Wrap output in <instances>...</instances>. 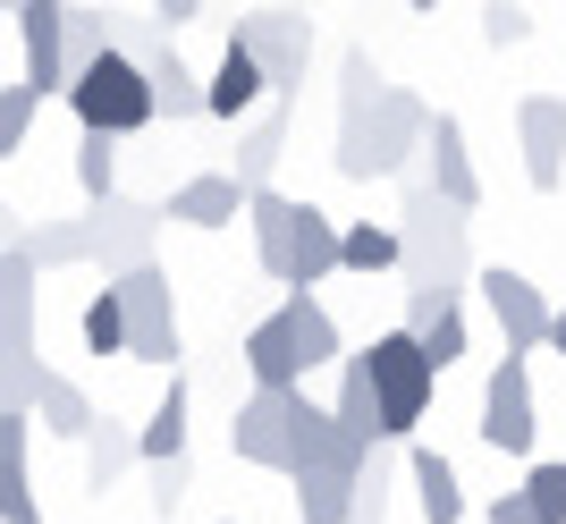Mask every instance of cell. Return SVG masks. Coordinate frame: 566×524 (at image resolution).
I'll use <instances>...</instances> for the list:
<instances>
[{
  "instance_id": "obj_1",
  "label": "cell",
  "mask_w": 566,
  "mask_h": 524,
  "mask_svg": "<svg viewBox=\"0 0 566 524\" xmlns=\"http://www.w3.org/2000/svg\"><path fill=\"white\" fill-rule=\"evenodd\" d=\"M237 356H245V381H254V389H305V373L347 364V356H338V322H331L322 296H287L280 313H262Z\"/></svg>"
},
{
  "instance_id": "obj_2",
  "label": "cell",
  "mask_w": 566,
  "mask_h": 524,
  "mask_svg": "<svg viewBox=\"0 0 566 524\" xmlns=\"http://www.w3.org/2000/svg\"><path fill=\"white\" fill-rule=\"evenodd\" d=\"M398 245H406V296H465L473 280V238H465V212L457 203H440L431 187L406 195L398 212Z\"/></svg>"
},
{
  "instance_id": "obj_3",
  "label": "cell",
  "mask_w": 566,
  "mask_h": 524,
  "mask_svg": "<svg viewBox=\"0 0 566 524\" xmlns=\"http://www.w3.org/2000/svg\"><path fill=\"white\" fill-rule=\"evenodd\" d=\"M423 144H431V111L406 94V85H389L373 111L338 119V178H355V187H373V178H406V161H415Z\"/></svg>"
},
{
  "instance_id": "obj_4",
  "label": "cell",
  "mask_w": 566,
  "mask_h": 524,
  "mask_svg": "<svg viewBox=\"0 0 566 524\" xmlns=\"http://www.w3.org/2000/svg\"><path fill=\"white\" fill-rule=\"evenodd\" d=\"M69 111H76L85 136H136V127L161 119V111H153V76H144V60H136V51H118V43L69 85Z\"/></svg>"
},
{
  "instance_id": "obj_5",
  "label": "cell",
  "mask_w": 566,
  "mask_h": 524,
  "mask_svg": "<svg viewBox=\"0 0 566 524\" xmlns=\"http://www.w3.org/2000/svg\"><path fill=\"white\" fill-rule=\"evenodd\" d=\"M364 356H373V389H380V440H406V431L431 415V389H440L423 338L415 331H380Z\"/></svg>"
},
{
  "instance_id": "obj_6",
  "label": "cell",
  "mask_w": 566,
  "mask_h": 524,
  "mask_svg": "<svg viewBox=\"0 0 566 524\" xmlns=\"http://www.w3.org/2000/svg\"><path fill=\"white\" fill-rule=\"evenodd\" d=\"M296 415H305V389H254L229 415V457L296 482Z\"/></svg>"
},
{
  "instance_id": "obj_7",
  "label": "cell",
  "mask_w": 566,
  "mask_h": 524,
  "mask_svg": "<svg viewBox=\"0 0 566 524\" xmlns=\"http://www.w3.org/2000/svg\"><path fill=\"white\" fill-rule=\"evenodd\" d=\"M237 43L254 51V69L271 76V102H287L313 60V18L305 9H237Z\"/></svg>"
},
{
  "instance_id": "obj_8",
  "label": "cell",
  "mask_w": 566,
  "mask_h": 524,
  "mask_svg": "<svg viewBox=\"0 0 566 524\" xmlns=\"http://www.w3.org/2000/svg\"><path fill=\"white\" fill-rule=\"evenodd\" d=\"M482 440L499 457H533V440H542V398H533V373L516 356H499L482 381Z\"/></svg>"
},
{
  "instance_id": "obj_9",
  "label": "cell",
  "mask_w": 566,
  "mask_h": 524,
  "mask_svg": "<svg viewBox=\"0 0 566 524\" xmlns=\"http://www.w3.org/2000/svg\"><path fill=\"white\" fill-rule=\"evenodd\" d=\"M118 305H127V356L136 364H178V296H169V271H136V280H111Z\"/></svg>"
},
{
  "instance_id": "obj_10",
  "label": "cell",
  "mask_w": 566,
  "mask_h": 524,
  "mask_svg": "<svg viewBox=\"0 0 566 524\" xmlns=\"http://www.w3.org/2000/svg\"><path fill=\"white\" fill-rule=\"evenodd\" d=\"M482 305H491V322H499V338H507V356H533V347H549V322H558V313L542 305V287L524 280V271H507V262H491V271H482Z\"/></svg>"
},
{
  "instance_id": "obj_11",
  "label": "cell",
  "mask_w": 566,
  "mask_h": 524,
  "mask_svg": "<svg viewBox=\"0 0 566 524\" xmlns=\"http://www.w3.org/2000/svg\"><path fill=\"white\" fill-rule=\"evenodd\" d=\"M18 51H25V85L34 94H69V9L60 0H25L18 9Z\"/></svg>"
},
{
  "instance_id": "obj_12",
  "label": "cell",
  "mask_w": 566,
  "mask_h": 524,
  "mask_svg": "<svg viewBox=\"0 0 566 524\" xmlns=\"http://www.w3.org/2000/svg\"><path fill=\"white\" fill-rule=\"evenodd\" d=\"M516 144H524V178L542 195L566 187V102L558 94H524L516 102Z\"/></svg>"
},
{
  "instance_id": "obj_13",
  "label": "cell",
  "mask_w": 566,
  "mask_h": 524,
  "mask_svg": "<svg viewBox=\"0 0 566 524\" xmlns=\"http://www.w3.org/2000/svg\"><path fill=\"white\" fill-rule=\"evenodd\" d=\"M102 271L111 280H136V271H153V229H161V203H136V195H118V203H102Z\"/></svg>"
},
{
  "instance_id": "obj_14",
  "label": "cell",
  "mask_w": 566,
  "mask_h": 524,
  "mask_svg": "<svg viewBox=\"0 0 566 524\" xmlns=\"http://www.w3.org/2000/svg\"><path fill=\"white\" fill-rule=\"evenodd\" d=\"M245 229H254V262H262V280H296V245H305V203L296 195H254V212H245Z\"/></svg>"
},
{
  "instance_id": "obj_15",
  "label": "cell",
  "mask_w": 566,
  "mask_h": 524,
  "mask_svg": "<svg viewBox=\"0 0 566 524\" xmlns=\"http://www.w3.org/2000/svg\"><path fill=\"white\" fill-rule=\"evenodd\" d=\"M423 187L440 195V203H457V212H473L482 203V178H473V153H465V119L457 111H431V144H423Z\"/></svg>"
},
{
  "instance_id": "obj_16",
  "label": "cell",
  "mask_w": 566,
  "mask_h": 524,
  "mask_svg": "<svg viewBox=\"0 0 566 524\" xmlns=\"http://www.w3.org/2000/svg\"><path fill=\"white\" fill-rule=\"evenodd\" d=\"M169 220H187V229H237V220L254 212V195L237 187V169H195L187 187L161 203Z\"/></svg>"
},
{
  "instance_id": "obj_17",
  "label": "cell",
  "mask_w": 566,
  "mask_h": 524,
  "mask_svg": "<svg viewBox=\"0 0 566 524\" xmlns=\"http://www.w3.org/2000/svg\"><path fill=\"white\" fill-rule=\"evenodd\" d=\"M203 94H212V119H229V127H245V119H262L271 111V76L254 69V51L229 34V51H220V69L203 76Z\"/></svg>"
},
{
  "instance_id": "obj_18",
  "label": "cell",
  "mask_w": 566,
  "mask_h": 524,
  "mask_svg": "<svg viewBox=\"0 0 566 524\" xmlns=\"http://www.w3.org/2000/svg\"><path fill=\"white\" fill-rule=\"evenodd\" d=\"M136 60H144V76H153V111H161V119H212V94H203V76H195L169 43L136 51Z\"/></svg>"
},
{
  "instance_id": "obj_19",
  "label": "cell",
  "mask_w": 566,
  "mask_h": 524,
  "mask_svg": "<svg viewBox=\"0 0 566 524\" xmlns=\"http://www.w3.org/2000/svg\"><path fill=\"white\" fill-rule=\"evenodd\" d=\"M398 331H415V338H423L431 373H449V364L473 347V331H465V305H449V296H406V322H398Z\"/></svg>"
},
{
  "instance_id": "obj_20",
  "label": "cell",
  "mask_w": 566,
  "mask_h": 524,
  "mask_svg": "<svg viewBox=\"0 0 566 524\" xmlns=\"http://www.w3.org/2000/svg\"><path fill=\"white\" fill-rule=\"evenodd\" d=\"M280 153H287V102H271L262 119L237 127V187H245V195H271V169H280Z\"/></svg>"
},
{
  "instance_id": "obj_21",
  "label": "cell",
  "mask_w": 566,
  "mask_h": 524,
  "mask_svg": "<svg viewBox=\"0 0 566 524\" xmlns=\"http://www.w3.org/2000/svg\"><path fill=\"white\" fill-rule=\"evenodd\" d=\"M406 482H415V507L423 524H465V482L440 449H406Z\"/></svg>"
},
{
  "instance_id": "obj_22",
  "label": "cell",
  "mask_w": 566,
  "mask_h": 524,
  "mask_svg": "<svg viewBox=\"0 0 566 524\" xmlns=\"http://www.w3.org/2000/svg\"><path fill=\"white\" fill-rule=\"evenodd\" d=\"M34 254H0V356L34 347Z\"/></svg>"
},
{
  "instance_id": "obj_23",
  "label": "cell",
  "mask_w": 566,
  "mask_h": 524,
  "mask_svg": "<svg viewBox=\"0 0 566 524\" xmlns=\"http://www.w3.org/2000/svg\"><path fill=\"white\" fill-rule=\"evenodd\" d=\"M34 423L51 431V440H94V398L69 381V373H43V389H34Z\"/></svg>"
},
{
  "instance_id": "obj_24",
  "label": "cell",
  "mask_w": 566,
  "mask_h": 524,
  "mask_svg": "<svg viewBox=\"0 0 566 524\" xmlns=\"http://www.w3.org/2000/svg\"><path fill=\"white\" fill-rule=\"evenodd\" d=\"M25 254H34V271H69V262H102V220H43L34 238H25Z\"/></svg>"
},
{
  "instance_id": "obj_25",
  "label": "cell",
  "mask_w": 566,
  "mask_h": 524,
  "mask_svg": "<svg viewBox=\"0 0 566 524\" xmlns=\"http://www.w3.org/2000/svg\"><path fill=\"white\" fill-rule=\"evenodd\" d=\"M331 415L364 440V449H380V389H373V356H347L338 364V398H331Z\"/></svg>"
},
{
  "instance_id": "obj_26",
  "label": "cell",
  "mask_w": 566,
  "mask_h": 524,
  "mask_svg": "<svg viewBox=\"0 0 566 524\" xmlns=\"http://www.w3.org/2000/svg\"><path fill=\"white\" fill-rule=\"evenodd\" d=\"M0 524H43L25 491V415H0Z\"/></svg>"
},
{
  "instance_id": "obj_27",
  "label": "cell",
  "mask_w": 566,
  "mask_h": 524,
  "mask_svg": "<svg viewBox=\"0 0 566 524\" xmlns=\"http://www.w3.org/2000/svg\"><path fill=\"white\" fill-rule=\"evenodd\" d=\"M136 449H144V465H178L187 457V381L169 373V389H161V406L144 415V431H136Z\"/></svg>"
},
{
  "instance_id": "obj_28",
  "label": "cell",
  "mask_w": 566,
  "mask_h": 524,
  "mask_svg": "<svg viewBox=\"0 0 566 524\" xmlns=\"http://www.w3.org/2000/svg\"><path fill=\"white\" fill-rule=\"evenodd\" d=\"M338 271H364V280H380V271H406V245H398V229H373V220L338 229Z\"/></svg>"
},
{
  "instance_id": "obj_29",
  "label": "cell",
  "mask_w": 566,
  "mask_h": 524,
  "mask_svg": "<svg viewBox=\"0 0 566 524\" xmlns=\"http://www.w3.org/2000/svg\"><path fill=\"white\" fill-rule=\"evenodd\" d=\"M331 271H338V220L305 203V245H296V280H287V296H313Z\"/></svg>"
},
{
  "instance_id": "obj_30",
  "label": "cell",
  "mask_w": 566,
  "mask_h": 524,
  "mask_svg": "<svg viewBox=\"0 0 566 524\" xmlns=\"http://www.w3.org/2000/svg\"><path fill=\"white\" fill-rule=\"evenodd\" d=\"M355 491L347 474H296V524H355Z\"/></svg>"
},
{
  "instance_id": "obj_31",
  "label": "cell",
  "mask_w": 566,
  "mask_h": 524,
  "mask_svg": "<svg viewBox=\"0 0 566 524\" xmlns=\"http://www.w3.org/2000/svg\"><path fill=\"white\" fill-rule=\"evenodd\" d=\"M136 457L144 449H136V431H127V423H94V440H85V491H111Z\"/></svg>"
},
{
  "instance_id": "obj_32",
  "label": "cell",
  "mask_w": 566,
  "mask_h": 524,
  "mask_svg": "<svg viewBox=\"0 0 566 524\" xmlns=\"http://www.w3.org/2000/svg\"><path fill=\"white\" fill-rule=\"evenodd\" d=\"M76 187H85V203H118V136H76Z\"/></svg>"
},
{
  "instance_id": "obj_33",
  "label": "cell",
  "mask_w": 566,
  "mask_h": 524,
  "mask_svg": "<svg viewBox=\"0 0 566 524\" xmlns=\"http://www.w3.org/2000/svg\"><path fill=\"white\" fill-rule=\"evenodd\" d=\"M51 364L34 356V347H18V356H0V415H34V389H43Z\"/></svg>"
},
{
  "instance_id": "obj_34",
  "label": "cell",
  "mask_w": 566,
  "mask_h": 524,
  "mask_svg": "<svg viewBox=\"0 0 566 524\" xmlns=\"http://www.w3.org/2000/svg\"><path fill=\"white\" fill-rule=\"evenodd\" d=\"M76 331H85V347H94V356H127V305H118V287H102Z\"/></svg>"
},
{
  "instance_id": "obj_35",
  "label": "cell",
  "mask_w": 566,
  "mask_h": 524,
  "mask_svg": "<svg viewBox=\"0 0 566 524\" xmlns=\"http://www.w3.org/2000/svg\"><path fill=\"white\" fill-rule=\"evenodd\" d=\"M380 94H389V85H380L373 51H347V60H338V119H355V111H373Z\"/></svg>"
},
{
  "instance_id": "obj_36",
  "label": "cell",
  "mask_w": 566,
  "mask_h": 524,
  "mask_svg": "<svg viewBox=\"0 0 566 524\" xmlns=\"http://www.w3.org/2000/svg\"><path fill=\"white\" fill-rule=\"evenodd\" d=\"M34 111H43V94H34V85H0V153H18L25 136H34Z\"/></svg>"
},
{
  "instance_id": "obj_37",
  "label": "cell",
  "mask_w": 566,
  "mask_h": 524,
  "mask_svg": "<svg viewBox=\"0 0 566 524\" xmlns=\"http://www.w3.org/2000/svg\"><path fill=\"white\" fill-rule=\"evenodd\" d=\"M524 500L542 507V524H566V457H542V465L524 474Z\"/></svg>"
},
{
  "instance_id": "obj_38",
  "label": "cell",
  "mask_w": 566,
  "mask_h": 524,
  "mask_svg": "<svg viewBox=\"0 0 566 524\" xmlns=\"http://www.w3.org/2000/svg\"><path fill=\"white\" fill-rule=\"evenodd\" d=\"M111 51V34H102V9H69V76H85Z\"/></svg>"
},
{
  "instance_id": "obj_39",
  "label": "cell",
  "mask_w": 566,
  "mask_h": 524,
  "mask_svg": "<svg viewBox=\"0 0 566 524\" xmlns=\"http://www.w3.org/2000/svg\"><path fill=\"white\" fill-rule=\"evenodd\" d=\"M524 34H533V9H482V43H491V51L524 43Z\"/></svg>"
},
{
  "instance_id": "obj_40",
  "label": "cell",
  "mask_w": 566,
  "mask_h": 524,
  "mask_svg": "<svg viewBox=\"0 0 566 524\" xmlns=\"http://www.w3.org/2000/svg\"><path fill=\"white\" fill-rule=\"evenodd\" d=\"M187 482H195V465H187V457H178V465H153V507L169 516V507L187 500Z\"/></svg>"
},
{
  "instance_id": "obj_41",
  "label": "cell",
  "mask_w": 566,
  "mask_h": 524,
  "mask_svg": "<svg viewBox=\"0 0 566 524\" xmlns=\"http://www.w3.org/2000/svg\"><path fill=\"white\" fill-rule=\"evenodd\" d=\"M491 524H542V507L524 500V491H499V500H491Z\"/></svg>"
},
{
  "instance_id": "obj_42",
  "label": "cell",
  "mask_w": 566,
  "mask_h": 524,
  "mask_svg": "<svg viewBox=\"0 0 566 524\" xmlns=\"http://www.w3.org/2000/svg\"><path fill=\"white\" fill-rule=\"evenodd\" d=\"M0 254H25V220L9 212V203H0Z\"/></svg>"
},
{
  "instance_id": "obj_43",
  "label": "cell",
  "mask_w": 566,
  "mask_h": 524,
  "mask_svg": "<svg viewBox=\"0 0 566 524\" xmlns=\"http://www.w3.org/2000/svg\"><path fill=\"white\" fill-rule=\"evenodd\" d=\"M153 18H161L169 34H178V25H195V18H203V9H195V0H161V9H153Z\"/></svg>"
},
{
  "instance_id": "obj_44",
  "label": "cell",
  "mask_w": 566,
  "mask_h": 524,
  "mask_svg": "<svg viewBox=\"0 0 566 524\" xmlns=\"http://www.w3.org/2000/svg\"><path fill=\"white\" fill-rule=\"evenodd\" d=\"M549 356H566V305H558V322H549Z\"/></svg>"
}]
</instances>
